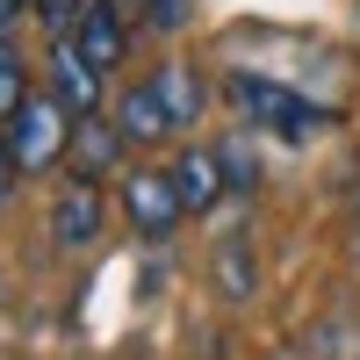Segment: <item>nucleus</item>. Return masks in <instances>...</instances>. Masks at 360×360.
I'll return each instance as SVG.
<instances>
[{
	"instance_id": "10",
	"label": "nucleus",
	"mask_w": 360,
	"mask_h": 360,
	"mask_svg": "<svg viewBox=\"0 0 360 360\" xmlns=\"http://www.w3.org/2000/svg\"><path fill=\"white\" fill-rule=\"evenodd\" d=\"M152 79H159V94H166V108H173V123L188 130L195 108H202V79H195V65H159Z\"/></svg>"
},
{
	"instance_id": "9",
	"label": "nucleus",
	"mask_w": 360,
	"mask_h": 360,
	"mask_svg": "<svg viewBox=\"0 0 360 360\" xmlns=\"http://www.w3.org/2000/svg\"><path fill=\"white\" fill-rule=\"evenodd\" d=\"M130 144H123V130L115 123H101V115H86V123L72 130V173H86V180H101V173H115V159H123Z\"/></svg>"
},
{
	"instance_id": "4",
	"label": "nucleus",
	"mask_w": 360,
	"mask_h": 360,
	"mask_svg": "<svg viewBox=\"0 0 360 360\" xmlns=\"http://www.w3.org/2000/svg\"><path fill=\"white\" fill-rule=\"evenodd\" d=\"M44 94L65 108L72 123H86V115H101V101H108V72L72 37H51V51H44Z\"/></svg>"
},
{
	"instance_id": "7",
	"label": "nucleus",
	"mask_w": 360,
	"mask_h": 360,
	"mask_svg": "<svg viewBox=\"0 0 360 360\" xmlns=\"http://www.w3.org/2000/svg\"><path fill=\"white\" fill-rule=\"evenodd\" d=\"M166 173H173V188H180L188 209H217L224 188H231V166H224V152H209V144H180L166 159Z\"/></svg>"
},
{
	"instance_id": "11",
	"label": "nucleus",
	"mask_w": 360,
	"mask_h": 360,
	"mask_svg": "<svg viewBox=\"0 0 360 360\" xmlns=\"http://www.w3.org/2000/svg\"><path fill=\"white\" fill-rule=\"evenodd\" d=\"M29 94H37V86H29V72H22V51L0 37V123H8V115H15Z\"/></svg>"
},
{
	"instance_id": "1",
	"label": "nucleus",
	"mask_w": 360,
	"mask_h": 360,
	"mask_svg": "<svg viewBox=\"0 0 360 360\" xmlns=\"http://www.w3.org/2000/svg\"><path fill=\"white\" fill-rule=\"evenodd\" d=\"M224 94H231V108H238V115H252L259 130H274V137H288V144H310L324 123H332L317 101H303L295 86L259 79V72H231V79H224Z\"/></svg>"
},
{
	"instance_id": "12",
	"label": "nucleus",
	"mask_w": 360,
	"mask_h": 360,
	"mask_svg": "<svg viewBox=\"0 0 360 360\" xmlns=\"http://www.w3.org/2000/svg\"><path fill=\"white\" fill-rule=\"evenodd\" d=\"M86 8H94V0H37V22H44V37H72Z\"/></svg>"
},
{
	"instance_id": "3",
	"label": "nucleus",
	"mask_w": 360,
	"mask_h": 360,
	"mask_svg": "<svg viewBox=\"0 0 360 360\" xmlns=\"http://www.w3.org/2000/svg\"><path fill=\"white\" fill-rule=\"evenodd\" d=\"M115 209H123V224L137 238H173V224L188 217V202H180V188H173L166 166H123V180H115Z\"/></svg>"
},
{
	"instance_id": "13",
	"label": "nucleus",
	"mask_w": 360,
	"mask_h": 360,
	"mask_svg": "<svg viewBox=\"0 0 360 360\" xmlns=\"http://www.w3.org/2000/svg\"><path fill=\"white\" fill-rule=\"evenodd\" d=\"M144 22H152V29H166V37H173V29L188 22V0H144Z\"/></svg>"
},
{
	"instance_id": "8",
	"label": "nucleus",
	"mask_w": 360,
	"mask_h": 360,
	"mask_svg": "<svg viewBox=\"0 0 360 360\" xmlns=\"http://www.w3.org/2000/svg\"><path fill=\"white\" fill-rule=\"evenodd\" d=\"M72 44L94 58L101 72H115L130 58V22H123V0H94V8L79 15V29H72Z\"/></svg>"
},
{
	"instance_id": "6",
	"label": "nucleus",
	"mask_w": 360,
	"mask_h": 360,
	"mask_svg": "<svg viewBox=\"0 0 360 360\" xmlns=\"http://www.w3.org/2000/svg\"><path fill=\"white\" fill-rule=\"evenodd\" d=\"M115 115H108V123L115 130H123V144H137V152H152V144H166L180 123H173V108H166V94H159V79L152 72H144L137 86H123V94H115L108 101Z\"/></svg>"
},
{
	"instance_id": "14",
	"label": "nucleus",
	"mask_w": 360,
	"mask_h": 360,
	"mask_svg": "<svg viewBox=\"0 0 360 360\" xmlns=\"http://www.w3.org/2000/svg\"><path fill=\"white\" fill-rule=\"evenodd\" d=\"M15 173H22V166H15V152H8V130H0V202H8V188H15Z\"/></svg>"
},
{
	"instance_id": "2",
	"label": "nucleus",
	"mask_w": 360,
	"mask_h": 360,
	"mask_svg": "<svg viewBox=\"0 0 360 360\" xmlns=\"http://www.w3.org/2000/svg\"><path fill=\"white\" fill-rule=\"evenodd\" d=\"M0 130H8V152H15V166H22V173H51L58 159L72 152V130H79V123H72V115H65V108H58L44 86H37V94H29V101H22Z\"/></svg>"
},
{
	"instance_id": "5",
	"label": "nucleus",
	"mask_w": 360,
	"mask_h": 360,
	"mask_svg": "<svg viewBox=\"0 0 360 360\" xmlns=\"http://www.w3.org/2000/svg\"><path fill=\"white\" fill-rule=\"evenodd\" d=\"M101 217H108L101 180L65 173V180H58V195H51V245H58V252H86V245L101 238Z\"/></svg>"
}]
</instances>
